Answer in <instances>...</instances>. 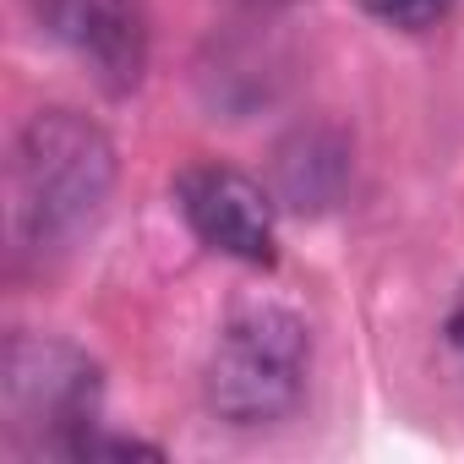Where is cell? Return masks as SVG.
I'll use <instances>...</instances> for the list:
<instances>
[{
    "label": "cell",
    "instance_id": "6da1fadb",
    "mask_svg": "<svg viewBox=\"0 0 464 464\" xmlns=\"http://www.w3.org/2000/svg\"><path fill=\"white\" fill-rule=\"evenodd\" d=\"M17 224L34 246L72 241L115 191V142L77 110H39L17 137Z\"/></svg>",
    "mask_w": 464,
    "mask_h": 464
},
{
    "label": "cell",
    "instance_id": "7a4b0ae2",
    "mask_svg": "<svg viewBox=\"0 0 464 464\" xmlns=\"http://www.w3.org/2000/svg\"><path fill=\"white\" fill-rule=\"evenodd\" d=\"M312 372V328L279 301H241L208 355V404L229 426H274L295 415Z\"/></svg>",
    "mask_w": 464,
    "mask_h": 464
},
{
    "label": "cell",
    "instance_id": "3957f363",
    "mask_svg": "<svg viewBox=\"0 0 464 464\" xmlns=\"http://www.w3.org/2000/svg\"><path fill=\"white\" fill-rule=\"evenodd\" d=\"M175 208L186 229L213 246L218 257H236L246 268L279 263V229H274V197L236 164H186L175 175Z\"/></svg>",
    "mask_w": 464,
    "mask_h": 464
},
{
    "label": "cell",
    "instance_id": "277c9868",
    "mask_svg": "<svg viewBox=\"0 0 464 464\" xmlns=\"http://www.w3.org/2000/svg\"><path fill=\"white\" fill-rule=\"evenodd\" d=\"M6 393L23 420H50V448L72 453L82 431L99 426V372L66 344L12 339L6 350Z\"/></svg>",
    "mask_w": 464,
    "mask_h": 464
},
{
    "label": "cell",
    "instance_id": "5b68a950",
    "mask_svg": "<svg viewBox=\"0 0 464 464\" xmlns=\"http://www.w3.org/2000/svg\"><path fill=\"white\" fill-rule=\"evenodd\" d=\"M39 23L93 72L104 93H131L148 66L142 0H39Z\"/></svg>",
    "mask_w": 464,
    "mask_h": 464
},
{
    "label": "cell",
    "instance_id": "8992f818",
    "mask_svg": "<svg viewBox=\"0 0 464 464\" xmlns=\"http://www.w3.org/2000/svg\"><path fill=\"white\" fill-rule=\"evenodd\" d=\"M361 6H366L377 23L399 28V34H420V28H437V23L453 12V0H361Z\"/></svg>",
    "mask_w": 464,
    "mask_h": 464
},
{
    "label": "cell",
    "instance_id": "52a82bcc",
    "mask_svg": "<svg viewBox=\"0 0 464 464\" xmlns=\"http://www.w3.org/2000/svg\"><path fill=\"white\" fill-rule=\"evenodd\" d=\"M448 344H453V355H459V366H464V290H459V301H453V312H448Z\"/></svg>",
    "mask_w": 464,
    "mask_h": 464
}]
</instances>
